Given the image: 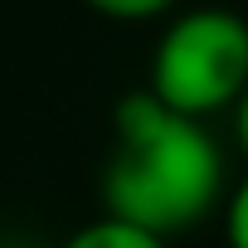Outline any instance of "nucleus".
<instances>
[{"label":"nucleus","mask_w":248,"mask_h":248,"mask_svg":"<svg viewBox=\"0 0 248 248\" xmlns=\"http://www.w3.org/2000/svg\"><path fill=\"white\" fill-rule=\"evenodd\" d=\"M224 204V151L204 122L156 102L146 88L112 112L102 214L161 233L166 243Z\"/></svg>","instance_id":"f257e3e1"},{"label":"nucleus","mask_w":248,"mask_h":248,"mask_svg":"<svg viewBox=\"0 0 248 248\" xmlns=\"http://www.w3.org/2000/svg\"><path fill=\"white\" fill-rule=\"evenodd\" d=\"M146 93L195 122L238 107L248 93V20L229 5L175 10L151 49Z\"/></svg>","instance_id":"f03ea898"},{"label":"nucleus","mask_w":248,"mask_h":248,"mask_svg":"<svg viewBox=\"0 0 248 248\" xmlns=\"http://www.w3.org/2000/svg\"><path fill=\"white\" fill-rule=\"evenodd\" d=\"M63 248H170L161 233L151 229H137L127 219H112V214H97L93 224H83Z\"/></svg>","instance_id":"7ed1b4c3"},{"label":"nucleus","mask_w":248,"mask_h":248,"mask_svg":"<svg viewBox=\"0 0 248 248\" xmlns=\"http://www.w3.org/2000/svg\"><path fill=\"white\" fill-rule=\"evenodd\" d=\"M83 5H88V10H97V15H107V20H127V25H137V20L175 15L180 0H83Z\"/></svg>","instance_id":"20e7f679"},{"label":"nucleus","mask_w":248,"mask_h":248,"mask_svg":"<svg viewBox=\"0 0 248 248\" xmlns=\"http://www.w3.org/2000/svg\"><path fill=\"white\" fill-rule=\"evenodd\" d=\"M224 238L229 248H248V175L224 195Z\"/></svg>","instance_id":"39448f33"},{"label":"nucleus","mask_w":248,"mask_h":248,"mask_svg":"<svg viewBox=\"0 0 248 248\" xmlns=\"http://www.w3.org/2000/svg\"><path fill=\"white\" fill-rule=\"evenodd\" d=\"M233 137H238V151L248 156V93H243L238 107H233Z\"/></svg>","instance_id":"423d86ee"}]
</instances>
